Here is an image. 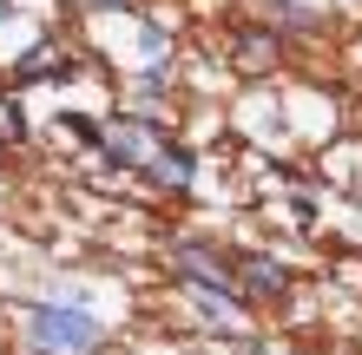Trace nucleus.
<instances>
[{"mask_svg": "<svg viewBox=\"0 0 362 355\" xmlns=\"http://www.w3.org/2000/svg\"><path fill=\"white\" fill-rule=\"evenodd\" d=\"M244 270H250L244 283L257 289V296H284V270H276V263H244Z\"/></svg>", "mask_w": 362, "mask_h": 355, "instance_id": "nucleus-7", "label": "nucleus"}, {"mask_svg": "<svg viewBox=\"0 0 362 355\" xmlns=\"http://www.w3.org/2000/svg\"><path fill=\"white\" fill-rule=\"evenodd\" d=\"M40 73H66V59H59L53 47H40V53H27V59H20V73H13V79L27 86V79H40Z\"/></svg>", "mask_w": 362, "mask_h": 355, "instance_id": "nucleus-6", "label": "nucleus"}, {"mask_svg": "<svg viewBox=\"0 0 362 355\" xmlns=\"http://www.w3.org/2000/svg\"><path fill=\"white\" fill-rule=\"evenodd\" d=\"M178 263H185L191 283H218V289H224V270H218V257H211V250H178Z\"/></svg>", "mask_w": 362, "mask_h": 355, "instance_id": "nucleus-5", "label": "nucleus"}, {"mask_svg": "<svg viewBox=\"0 0 362 355\" xmlns=\"http://www.w3.org/2000/svg\"><path fill=\"white\" fill-rule=\"evenodd\" d=\"M158 132H145V125H132V119H119V125H99V152L112 158V164H152V152H158Z\"/></svg>", "mask_w": 362, "mask_h": 355, "instance_id": "nucleus-2", "label": "nucleus"}, {"mask_svg": "<svg viewBox=\"0 0 362 355\" xmlns=\"http://www.w3.org/2000/svg\"><path fill=\"white\" fill-rule=\"evenodd\" d=\"M7 13H13V0H0V20H7Z\"/></svg>", "mask_w": 362, "mask_h": 355, "instance_id": "nucleus-8", "label": "nucleus"}, {"mask_svg": "<svg viewBox=\"0 0 362 355\" xmlns=\"http://www.w3.org/2000/svg\"><path fill=\"white\" fill-rule=\"evenodd\" d=\"M20 323H27V336L53 355H86L105 342V323L86 316V309H59V303H40V309H20Z\"/></svg>", "mask_w": 362, "mask_h": 355, "instance_id": "nucleus-1", "label": "nucleus"}, {"mask_svg": "<svg viewBox=\"0 0 362 355\" xmlns=\"http://www.w3.org/2000/svg\"><path fill=\"white\" fill-rule=\"evenodd\" d=\"M238 66H250V73L276 66V40H270V33H244V40H238Z\"/></svg>", "mask_w": 362, "mask_h": 355, "instance_id": "nucleus-4", "label": "nucleus"}, {"mask_svg": "<svg viewBox=\"0 0 362 355\" xmlns=\"http://www.w3.org/2000/svg\"><path fill=\"white\" fill-rule=\"evenodd\" d=\"M145 172H152L158 184H172V191H185V184H191V152H178V145H158Z\"/></svg>", "mask_w": 362, "mask_h": 355, "instance_id": "nucleus-3", "label": "nucleus"}, {"mask_svg": "<svg viewBox=\"0 0 362 355\" xmlns=\"http://www.w3.org/2000/svg\"><path fill=\"white\" fill-rule=\"evenodd\" d=\"M47 355H53V349H47Z\"/></svg>", "mask_w": 362, "mask_h": 355, "instance_id": "nucleus-10", "label": "nucleus"}, {"mask_svg": "<svg viewBox=\"0 0 362 355\" xmlns=\"http://www.w3.org/2000/svg\"><path fill=\"white\" fill-rule=\"evenodd\" d=\"M93 7H112V0H93Z\"/></svg>", "mask_w": 362, "mask_h": 355, "instance_id": "nucleus-9", "label": "nucleus"}]
</instances>
